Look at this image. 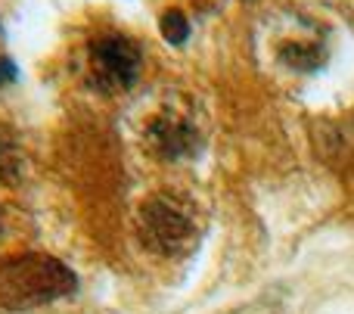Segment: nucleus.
Masks as SVG:
<instances>
[{"label": "nucleus", "mask_w": 354, "mask_h": 314, "mask_svg": "<svg viewBox=\"0 0 354 314\" xmlns=\"http://www.w3.org/2000/svg\"><path fill=\"white\" fill-rule=\"evenodd\" d=\"M75 290V274L50 255H19L0 265V305L28 311L50 305Z\"/></svg>", "instance_id": "1"}, {"label": "nucleus", "mask_w": 354, "mask_h": 314, "mask_svg": "<svg viewBox=\"0 0 354 314\" xmlns=\"http://www.w3.org/2000/svg\"><path fill=\"white\" fill-rule=\"evenodd\" d=\"M140 237L153 252L177 255L193 240V218L180 203L168 196H156L140 209Z\"/></svg>", "instance_id": "3"}, {"label": "nucleus", "mask_w": 354, "mask_h": 314, "mask_svg": "<svg viewBox=\"0 0 354 314\" xmlns=\"http://www.w3.org/2000/svg\"><path fill=\"white\" fill-rule=\"evenodd\" d=\"M87 78L97 91L118 93L128 91L140 78V53L128 37L106 35L87 50Z\"/></svg>", "instance_id": "2"}, {"label": "nucleus", "mask_w": 354, "mask_h": 314, "mask_svg": "<svg viewBox=\"0 0 354 314\" xmlns=\"http://www.w3.org/2000/svg\"><path fill=\"white\" fill-rule=\"evenodd\" d=\"M147 140H149V149L159 153L162 159H177V156L189 153V147H193V128L183 118L165 116L149 124Z\"/></svg>", "instance_id": "4"}, {"label": "nucleus", "mask_w": 354, "mask_h": 314, "mask_svg": "<svg viewBox=\"0 0 354 314\" xmlns=\"http://www.w3.org/2000/svg\"><path fill=\"white\" fill-rule=\"evenodd\" d=\"M12 78V66L6 59H0V81H10Z\"/></svg>", "instance_id": "6"}, {"label": "nucleus", "mask_w": 354, "mask_h": 314, "mask_svg": "<svg viewBox=\"0 0 354 314\" xmlns=\"http://www.w3.org/2000/svg\"><path fill=\"white\" fill-rule=\"evenodd\" d=\"M162 35H165V41L171 44H183L189 35V22L183 19L180 10H168L165 16H162Z\"/></svg>", "instance_id": "5"}]
</instances>
